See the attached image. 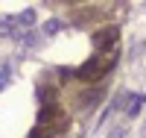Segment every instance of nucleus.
<instances>
[{"instance_id": "obj_1", "label": "nucleus", "mask_w": 146, "mask_h": 138, "mask_svg": "<svg viewBox=\"0 0 146 138\" xmlns=\"http://www.w3.org/2000/svg\"><path fill=\"white\" fill-rule=\"evenodd\" d=\"M32 138H53V135L47 132V123H41V127H38V129L32 132Z\"/></svg>"}]
</instances>
